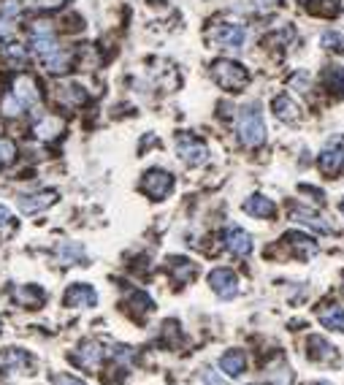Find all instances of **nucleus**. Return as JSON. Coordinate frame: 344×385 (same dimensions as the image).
I'll list each match as a JSON object with an SVG mask.
<instances>
[{
    "instance_id": "obj_1",
    "label": "nucleus",
    "mask_w": 344,
    "mask_h": 385,
    "mask_svg": "<svg viewBox=\"0 0 344 385\" xmlns=\"http://www.w3.org/2000/svg\"><path fill=\"white\" fill-rule=\"evenodd\" d=\"M239 141L244 147H260L266 141V123H263V114L258 109V103H249L242 109L239 114Z\"/></svg>"
},
{
    "instance_id": "obj_2",
    "label": "nucleus",
    "mask_w": 344,
    "mask_h": 385,
    "mask_svg": "<svg viewBox=\"0 0 344 385\" xmlns=\"http://www.w3.org/2000/svg\"><path fill=\"white\" fill-rule=\"evenodd\" d=\"M212 79L228 93H242L249 84V71L244 65L233 63V60H214L212 63Z\"/></svg>"
},
{
    "instance_id": "obj_3",
    "label": "nucleus",
    "mask_w": 344,
    "mask_h": 385,
    "mask_svg": "<svg viewBox=\"0 0 344 385\" xmlns=\"http://www.w3.org/2000/svg\"><path fill=\"white\" fill-rule=\"evenodd\" d=\"M176 155L182 157V163H187V166H201V163H206V157H209V147L196 139L193 133H179L176 136Z\"/></svg>"
},
{
    "instance_id": "obj_4",
    "label": "nucleus",
    "mask_w": 344,
    "mask_h": 385,
    "mask_svg": "<svg viewBox=\"0 0 344 385\" xmlns=\"http://www.w3.org/2000/svg\"><path fill=\"white\" fill-rule=\"evenodd\" d=\"M173 190V177L163 168H149L141 180V193H147L152 201H163Z\"/></svg>"
},
{
    "instance_id": "obj_5",
    "label": "nucleus",
    "mask_w": 344,
    "mask_h": 385,
    "mask_svg": "<svg viewBox=\"0 0 344 385\" xmlns=\"http://www.w3.org/2000/svg\"><path fill=\"white\" fill-rule=\"evenodd\" d=\"M209 38L222 47V49H242L247 41V30L242 25H233V22H222L209 30Z\"/></svg>"
},
{
    "instance_id": "obj_6",
    "label": "nucleus",
    "mask_w": 344,
    "mask_h": 385,
    "mask_svg": "<svg viewBox=\"0 0 344 385\" xmlns=\"http://www.w3.org/2000/svg\"><path fill=\"white\" fill-rule=\"evenodd\" d=\"M103 347H100V342L95 339H87V342H81L79 347H76V353L71 356L76 366H81V369H87V372H95L100 363H103Z\"/></svg>"
},
{
    "instance_id": "obj_7",
    "label": "nucleus",
    "mask_w": 344,
    "mask_h": 385,
    "mask_svg": "<svg viewBox=\"0 0 344 385\" xmlns=\"http://www.w3.org/2000/svg\"><path fill=\"white\" fill-rule=\"evenodd\" d=\"M320 171L328 177H336L344 171V139L331 141L322 152H320Z\"/></svg>"
},
{
    "instance_id": "obj_8",
    "label": "nucleus",
    "mask_w": 344,
    "mask_h": 385,
    "mask_svg": "<svg viewBox=\"0 0 344 385\" xmlns=\"http://www.w3.org/2000/svg\"><path fill=\"white\" fill-rule=\"evenodd\" d=\"M209 285H212V290L220 296V299H236V293H239V280H236V274L230 272V269H214L212 274H209Z\"/></svg>"
},
{
    "instance_id": "obj_9",
    "label": "nucleus",
    "mask_w": 344,
    "mask_h": 385,
    "mask_svg": "<svg viewBox=\"0 0 344 385\" xmlns=\"http://www.w3.org/2000/svg\"><path fill=\"white\" fill-rule=\"evenodd\" d=\"M63 304L65 307H95L98 304V293H95V288L87 283H76L71 285L68 290H65V296H63Z\"/></svg>"
},
{
    "instance_id": "obj_10",
    "label": "nucleus",
    "mask_w": 344,
    "mask_h": 385,
    "mask_svg": "<svg viewBox=\"0 0 344 385\" xmlns=\"http://www.w3.org/2000/svg\"><path fill=\"white\" fill-rule=\"evenodd\" d=\"M57 198H60V193L57 190H41V193H33V196H19V209L27 212V214H36V212H44V209H49V206L57 204Z\"/></svg>"
},
{
    "instance_id": "obj_11",
    "label": "nucleus",
    "mask_w": 344,
    "mask_h": 385,
    "mask_svg": "<svg viewBox=\"0 0 344 385\" xmlns=\"http://www.w3.org/2000/svg\"><path fill=\"white\" fill-rule=\"evenodd\" d=\"M225 247H228V253H233L236 258H247L252 253V236L244 228H239V226H230L225 231Z\"/></svg>"
},
{
    "instance_id": "obj_12",
    "label": "nucleus",
    "mask_w": 344,
    "mask_h": 385,
    "mask_svg": "<svg viewBox=\"0 0 344 385\" xmlns=\"http://www.w3.org/2000/svg\"><path fill=\"white\" fill-rule=\"evenodd\" d=\"M17 101L22 103V109H36L41 103V95L36 90V81L30 77H19L14 81V93H11Z\"/></svg>"
},
{
    "instance_id": "obj_13",
    "label": "nucleus",
    "mask_w": 344,
    "mask_h": 385,
    "mask_svg": "<svg viewBox=\"0 0 344 385\" xmlns=\"http://www.w3.org/2000/svg\"><path fill=\"white\" fill-rule=\"evenodd\" d=\"M38 60L44 63V68H47L49 74H63V71H68V68H71V52L63 49L60 44H57L54 49L44 52Z\"/></svg>"
},
{
    "instance_id": "obj_14",
    "label": "nucleus",
    "mask_w": 344,
    "mask_h": 385,
    "mask_svg": "<svg viewBox=\"0 0 344 385\" xmlns=\"http://www.w3.org/2000/svg\"><path fill=\"white\" fill-rule=\"evenodd\" d=\"M306 356L312 361H320V363H328V361L336 363V347H334L328 339H322V336H309V342H306Z\"/></svg>"
},
{
    "instance_id": "obj_15",
    "label": "nucleus",
    "mask_w": 344,
    "mask_h": 385,
    "mask_svg": "<svg viewBox=\"0 0 344 385\" xmlns=\"http://www.w3.org/2000/svg\"><path fill=\"white\" fill-rule=\"evenodd\" d=\"M318 317L325 329L344 334V304H325L318 309Z\"/></svg>"
},
{
    "instance_id": "obj_16",
    "label": "nucleus",
    "mask_w": 344,
    "mask_h": 385,
    "mask_svg": "<svg viewBox=\"0 0 344 385\" xmlns=\"http://www.w3.org/2000/svg\"><path fill=\"white\" fill-rule=\"evenodd\" d=\"M271 109H274L276 120H282V123H295V120L301 117V111H298L295 101L293 98H288V95H276V98L271 101Z\"/></svg>"
},
{
    "instance_id": "obj_17",
    "label": "nucleus",
    "mask_w": 344,
    "mask_h": 385,
    "mask_svg": "<svg viewBox=\"0 0 344 385\" xmlns=\"http://www.w3.org/2000/svg\"><path fill=\"white\" fill-rule=\"evenodd\" d=\"M244 212L247 214H252V217H274L276 206H274L271 198L260 196V193H255V196H249V198L244 201Z\"/></svg>"
},
{
    "instance_id": "obj_18",
    "label": "nucleus",
    "mask_w": 344,
    "mask_h": 385,
    "mask_svg": "<svg viewBox=\"0 0 344 385\" xmlns=\"http://www.w3.org/2000/svg\"><path fill=\"white\" fill-rule=\"evenodd\" d=\"M220 369L228 377H239V375H244L247 369V356L242 350H228L220 359Z\"/></svg>"
},
{
    "instance_id": "obj_19",
    "label": "nucleus",
    "mask_w": 344,
    "mask_h": 385,
    "mask_svg": "<svg viewBox=\"0 0 344 385\" xmlns=\"http://www.w3.org/2000/svg\"><path fill=\"white\" fill-rule=\"evenodd\" d=\"M171 263V274H173V280L179 285H185V283H190L193 277H196V263L193 260H187V258H171L169 260Z\"/></svg>"
},
{
    "instance_id": "obj_20",
    "label": "nucleus",
    "mask_w": 344,
    "mask_h": 385,
    "mask_svg": "<svg viewBox=\"0 0 344 385\" xmlns=\"http://www.w3.org/2000/svg\"><path fill=\"white\" fill-rule=\"evenodd\" d=\"M3 366L25 372V369H30V366H33V359L27 356V350H19V347H8V350H3ZM25 375H27V372H25Z\"/></svg>"
},
{
    "instance_id": "obj_21",
    "label": "nucleus",
    "mask_w": 344,
    "mask_h": 385,
    "mask_svg": "<svg viewBox=\"0 0 344 385\" xmlns=\"http://www.w3.org/2000/svg\"><path fill=\"white\" fill-rule=\"evenodd\" d=\"M57 258H60L63 266H74V263H79V260L84 258V247H81V244H74V242H63V244L57 247Z\"/></svg>"
},
{
    "instance_id": "obj_22",
    "label": "nucleus",
    "mask_w": 344,
    "mask_h": 385,
    "mask_svg": "<svg viewBox=\"0 0 344 385\" xmlns=\"http://www.w3.org/2000/svg\"><path fill=\"white\" fill-rule=\"evenodd\" d=\"M293 220L304 223V226H312V228H315V231H320V233L331 231V226H328L322 217L312 214V212H306V209H301V206H293Z\"/></svg>"
},
{
    "instance_id": "obj_23",
    "label": "nucleus",
    "mask_w": 344,
    "mask_h": 385,
    "mask_svg": "<svg viewBox=\"0 0 344 385\" xmlns=\"http://www.w3.org/2000/svg\"><path fill=\"white\" fill-rule=\"evenodd\" d=\"M14 299H17L19 304H25V307H38V304L47 299V293H44L41 288H17V290H14Z\"/></svg>"
},
{
    "instance_id": "obj_24",
    "label": "nucleus",
    "mask_w": 344,
    "mask_h": 385,
    "mask_svg": "<svg viewBox=\"0 0 344 385\" xmlns=\"http://www.w3.org/2000/svg\"><path fill=\"white\" fill-rule=\"evenodd\" d=\"M306 11L315 17H336L339 6H336V0H306Z\"/></svg>"
},
{
    "instance_id": "obj_25",
    "label": "nucleus",
    "mask_w": 344,
    "mask_h": 385,
    "mask_svg": "<svg viewBox=\"0 0 344 385\" xmlns=\"http://www.w3.org/2000/svg\"><path fill=\"white\" fill-rule=\"evenodd\" d=\"M60 130H63L60 117H44L41 123H36V136L38 139H54Z\"/></svg>"
},
{
    "instance_id": "obj_26",
    "label": "nucleus",
    "mask_w": 344,
    "mask_h": 385,
    "mask_svg": "<svg viewBox=\"0 0 344 385\" xmlns=\"http://www.w3.org/2000/svg\"><path fill=\"white\" fill-rule=\"evenodd\" d=\"M17 228H19V223L14 220V214H11L6 206L0 204V236H3V239H8L11 233L17 231Z\"/></svg>"
},
{
    "instance_id": "obj_27",
    "label": "nucleus",
    "mask_w": 344,
    "mask_h": 385,
    "mask_svg": "<svg viewBox=\"0 0 344 385\" xmlns=\"http://www.w3.org/2000/svg\"><path fill=\"white\" fill-rule=\"evenodd\" d=\"M130 304H133V309H139V312H152L155 309V301L149 299L147 293H141V290L130 296Z\"/></svg>"
},
{
    "instance_id": "obj_28",
    "label": "nucleus",
    "mask_w": 344,
    "mask_h": 385,
    "mask_svg": "<svg viewBox=\"0 0 344 385\" xmlns=\"http://www.w3.org/2000/svg\"><path fill=\"white\" fill-rule=\"evenodd\" d=\"M322 47L334 52H344V36L342 33H322Z\"/></svg>"
},
{
    "instance_id": "obj_29",
    "label": "nucleus",
    "mask_w": 344,
    "mask_h": 385,
    "mask_svg": "<svg viewBox=\"0 0 344 385\" xmlns=\"http://www.w3.org/2000/svg\"><path fill=\"white\" fill-rule=\"evenodd\" d=\"M0 111L6 114V117H14V114H22V103L17 101L14 95H6L3 103H0Z\"/></svg>"
},
{
    "instance_id": "obj_30",
    "label": "nucleus",
    "mask_w": 344,
    "mask_h": 385,
    "mask_svg": "<svg viewBox=\"0 0 344 385\" xmlns=\"http://www.w3.org/2000/svg\"><path fill=\"white\" fill-rule=\"evenodd\" d=\"M14 155H17V147H14L8 139H0V168L8 166V163L14 160Z\"/></svg>"
},
{
    "instance_id": "obj_31",
    "label": "nucleus",
    "mask_w": 344,
    "mask_h": 385,
    "mask_svg": "<svg viewBox=\"0 0 344 385\" xmlns=\"http://www.w3.org/2000/svg\"><path fill=\"white\" fill-rule=\"evenodd\" d=\"M63 98H65V101H71V103H84L87 101V93H84L79 84H71V87H65Z\"/></svg>"
},
{
    "instance_id": "obj_32",
    "label": "nucleus",
    "mask_w": 344,
    "mask_h": 385,
    "mask_svg": "<svg viewBox=\"0 0 344 385\" xmlns=\"http://www.w3.org/2000/svg\"><path fill=\"white\" fill-rule=\"evenodd\" d=\"M6 57L11 60V63H17V65H25V47H19V44H11V47H6Z\"/></svg>"
},
{
    "instance_id": "obj_33",
    "label": "nucleus",
    "mask_w": 344,
    "mask_h": 385,
    "mask_svg": "<svg viewBox=\"0 0 344 385\" xmlns=\"http://www.w3.org/2000/svg\"><path fill=\"white\" fill-rule=\"evenodd\" d=\"M201 377H203V383L206 385H228L220 375H217V372H212V369H203V375H201Z\"/></svg>"
},
{
    "instance_id": "obj_34",
    "label": "nucleus",
    "mask_w": 344,
    "mask_h": 385,
    "mask_svg": "<svg viewBox=\"0 0 344 385\" xmlns=\"http://www.w3.org/2000/svg\"><path fill=\"white\" fill-rule=\"evenodd\" d=\"M52 383L54 385H87V383H81L79 377H71V375H54Z\"/></svg>"
},
{
    "instance_id": "obj_35",
    "label": "nucleus",
    "mask_w": 344,
    "mask_h": 385,
    "mask_svg": "<svg viewBox=\"0 0 344 385\" xmlns=\"http://www.w3.org/2000/svg\"><path fill=\"white\" fill-rule=\"evenodd\" d=\"M33 6L36 8H54V6H60V0H33Z\"/></svg>"
},
{
    "instance_id": "obj_36",
    "label": "nucleus",
    "mask_w": 344,
    "mask_h": 385,
    "mask_svg": "<svg viewBox=\"0 0 344 385\" xmlns=\"http://www.w3.org/2000/svg\"><path fill=\"white\" fill-rule=\"evenodd\" d=\"M312 385H331V383H312Z\"/></svg>"
},
{
    "instance_id": "obj_37",
    "label": "nucleus",
    "mask_w": 344,
    "mask_h": 385,
    "mask_svg": "<svg viewBox=\"0 0 344 385\" xmlns=\"http://www.w3.org/2000/svg\"><path fill=\"white\" fill-rule=\"evenodd\" d=\"M342 214H344V201H342Z\"/></svg>"
}]
</instances>
